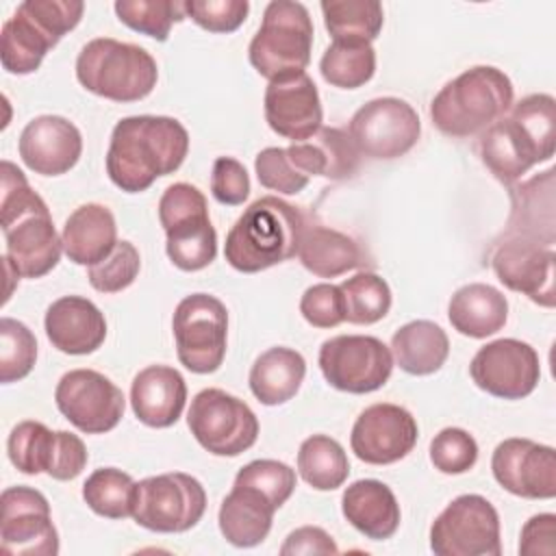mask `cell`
I'll return each mask as SVG.
<instances>
[{
  "instance_id": "obj_8",
  "label": "cell",
  "mask_w": 556,
  "mask_h": 556,
  "mask_svg": "<svg viewBox=\"0 0 556 556\" xmlns=\"http://www.w3.org/2000/svg\"><path fill=\"white\" fill-rule=\"evenodd\" d=\"M206 510L202 482L182 471L150 476L137 482L132 519L152 532H187Z\"/></svg>"
},
{
  "instance_id": "obj_11",
  "label": "cell",
  "mask_w": 556,
  "mask_h": 556,
  "mask_svg": "<svg viewBox=\"0 0 556 556\" xmlns=\"http://www.w3.org/2000/svg\"><path fill=\"white\" fill-rule=\"evenodd\" d=\"M319 369L330 387L363 395L387 384L393 371V354L376 337L339 334L321 343Z\"/></svg>"
},
{
  "instance_id": "obj_16",
  "label": "cell",
  "mask_w": 556,
  "mask_h": 556,
  "mask_svg": "<svg viewBox=\"0 0 556 556\" xmlns=\"http://www.w3.org/2000/svg\"><path fill=\"white\" fill-rule=\"evenodd\" d=\"M478 389L502 400L528 397L541 380L536 350L519 339H497L482 345L469 363Z\"/></svg>"
},
{
  "instance_id": "obj_36",
  "label": "cell",
  "mask_w": 556,
  "mask_h": 556,
  "mask_svg": "<svg viewBox=\"0 0 556 556\" xmlns=\"http://www.w3.org/2000/svg\"><path fill=\"white\" fill-rule=\"evenodd\" d=\"M321 13L332 41L371 43L384 24L382 4L376 0H324Z\"/></svg>"
},
{
  "instance_id": "obj_40",
  "label": "cell",
  "mask_w": 556,
  "mask_h": 556,
  "mask_svg": "<svg viewBox=\"0 0 556 556\" xmlns=\"http://www.w3.org/2000/svg\"><path fill=\"white\" fill-rule=\"evenodd\" d=\"M345 321L369 326L380 321L391 308V289L387 280L374 271H358L341 285Z\"/></svg>"
},
{
  "instance_id": "obj_15",
  "label": "cell",
  "mask_w": 556,
  "mask_h": 556,
  "mask_svg": "<svg viewBox=\"0 0 556 556\" xmlns=\"http://www.w3.org/2000/svg\"><path fill=\"white\" fill-rule=\"evenodd\" d=\"M0 545L13 556H56L59 534L50 504L33 486H9L0 495Z\"/></svg>"
},
{
  "instance_id": "obj_28",
  "label": "cell",
  "mask_w": 556,
  "mask_h": 556,
  "mask_svg": "<svg viewBox=\"0 0 556 556\" xmlns=\"http://www.w3.org/2000/svg\"><path fill=\"white\" fill-rule=\"evenodd\" d=\"M295 167L311 176L328 180H345L358 172L361 152L356 150L348 130L321 126L313 137L287 148Z\"/></svg>"
},
{
  "instance_id": "obj_45",
  "label": "cell",
  "mask_w": 556,
  "mask_h": 556,
  "mask_svg": "<svg viewBox=\"0 0 556 556\" xmlns=\"http://www.w3.org/2000/svg\"><path fill=\"white\" fill-rule=\"evenodd\" d=\"M254 172L265 189L295 195L308 185V176L302 174L291 161L287 148H265L254 159Z\"/></svg>"
},
{
  "instance_id": "obj_3",
  "label": "cell",
  "mask_w": 556,
  "mask_h": 556,
  "mask_svg": "<svg viewBox=\"0 0 556 556\" xmlns=\"http://www.w3.org/2000/svg\"><path fill=\"white\" fill-rule=\"evenodd\" d=\"M302 213L278 195L254 200L226 235L224 256L230 267L256 274L298 254L304 232Z\"/></svg>"
},
{
  "instance_id": "obj_39",
  "label": "cell",
  "mask_w": 556,
  "mask_h": 556,
  "mask_svg": "<svg viewBox=\"0 0 556 556\" xmlns=\"http://www.w3.org/2000/svg\"><path fill=\"white\" fill-rule=\"evenodd\" d=\"M324 80L339 89H358L376 72V50L371 43L332 41L319 61Z\"/></svg>"
},
{
  "instance_id": "obj_4",
  "label": "cell",
  "mask_w": 556,
  "mask_h": 556,
  "mask_svg": "<svg viewBox=\"0 0 556 556\" xmlns=\"http://www.w3.org/2000/svg\"><path fill=\"white\" fill-rule=\"evenodd\" d=\"M513 83L493 65H476L445 83L430 102L434 128L454 139L482 135L513 106Z\"/></svg>"
},
{
  "instance_id": "obj_20",
  "label": "cell",
  "mask_w": 556,
  "mask_h": 556,
  "mask_svg": "<svg viewBox=\"0 0 556 556\" xmlns=\"http://www.w3.org/2000/svg\"><path fill=\"white\" fill-rule=\"evenodd\" d=\"M263 104L269 128L293 143L306 141L321 128L319 93L306 72H291L269 80Z\"/></svg>"
},
{
  "instance_id": "obj_24",
  "label": "cell",
  "mask_w": 556,
  "mask_h": 556,
  "mask_svg": "<svg viewBox=\"0 0 556 556\" xmlns=\"http://www.w3.org/2000/svg\"><path fill=\"white\" fill-rule=\"evenodd\" d=\"M510 215L502 237H523L545 245L556 243V215H554V169L534 174L523 182L508 189Z\"/></svg>"
},
{
  "instance_id": "obj_23",
  "label": "cell",
  "mask_w": 556,
  "mask_h": 556,
  "mask_svg": "<svg viewBox=\"0 0 556 556\" xmlns=\"http://www.w3.org/2000/svg\"><path fill=\"white\" fill-rule=\"evenodd\" d=\"M48 341L63 354L83 356L96 352L106 339V319L87 298L63 295L54 300L43 319Z\"/></svg>"
},
{
  "instance_id": "obj_9",
  "label": "cell",
  "mask_w": 556,
  "mask_h": 556,
  "mask_svg": "<svg viewBox=\"0 0 556 556\" xmlns=\"http://www.w3.org/2000/svg\"><path fill=\"white\" fill-rule=\"evenodd\" d=\"M187 426L193 439L215 456H239L258 439L254 410L243 400L213 387L195 393Z\"/></svg>"
},
{
  "instance_id": "obj_31",
  "label": "cell",
  "mask_w": 556,
  "mask_h": 556,
  "mask_svg": "<svg viewBox=\"0 0 556 556\" xmlns=\"http://www.w3.org/2000/svg\"><path fill=\"white\" fill-rule=\"evenodd\" d=\"M447 317L456 332L469 339H484L504 328L508 319L506 295L484 282H469L454 291Z\"/></svg>"
},
{
  "instance_id": "obj_6",
  "label": "cell",
  "mask_w": 556,
  "mask_h": 556,
  "mask_svg": "<svg viewBox=\"0 0 556 556\" xmlns=\"http://www.w3.org/2000/svg\"><path fill=\"white\" fill-rule=\"evenodd\" d=\"M313 20L302 2L274 0L263 11V22L250 41L248 59L267 80L304 72L313 50Z\"/></svg>"
},
{
  "instance_id": "obj_50",
  "label": "cell",
  "mask_w": 556,
  "mask_h": 556,
  "mask_svg": "<svg viewBox=\"0 0 556 556\" xmlns=\"http://www.w3.org/2000/svg\"><path fill=\"white\" fill-rule=\"evenodd\" d=\"M302 317L315 328H334L345 321L343 295L337 285L319 282L308 287L300 298Z\"/></svg>"
},
{
  "instance_id": "obj_17",
  "label": "cell",
  "mask_w": 556,
  "mask_h": 556,
  "mask_svg": "<svg viewBox=\"0 0 556 556\" xmlns=\"http://www.w3.org/2000/svg\"><path fill=\"white\" fill-rule=\"evenodd\" d=\"M554 245L523 237H500L491 250L497 280L545 308L554 306Z\"/></svg>"
},
{
  "instance_id": "obj_53",
  "label": "cell",
  "mask_w": 556,
  "mask_h": 556,
  "mask_svg": "<svg viewBox=\"0 0 556 556\" xmlns=\"http://www.w3.org/2000/svg\"><path fill=\"white\" fill-rule=\"evenodd\" d=\"M339 547L332 536L317 526H302L285 539L280 554L282 556H298V554H337Z\"/></svg>"
},
{
  "instance_id": "obj_42",
  "label": "cell",
  "mask_w": 556,
  "mask_h": 556,
  "mask_svg": "<svg viewBox=\"0 0 556 556\" xmlns=\"http://www.w3.org/2000/svg\"><path fill=\"white\" fill-rule=\"evenodd\" d=\"M37 361V339L13 317L0 319V380L4 384L26 378Z\"/></svg>"
},
{
  "instance_id": "obj_26",
  "label": "cell",
  "mask_w": 556,
  "mask_h": 556,
  "mask_svg": "<svg viewBox=\"0 0 556 556\" xmlns=\"http://www.w3.org/2000/svg\"><path fill=\"white\" fill-rule=\"evenodd\" d=\"M276 510L261 489L235 482L219 506V532L235 547H254L267 539Z\"/></svg>"
},
{
  "instance_id": "obj_30",
  "label": "cell",
  "mask_w": 556,
  "mask_h": 556,
  "mask_svg": "<svg viewBox=\"0 0 556 556\" xmlns=\"http://www.w3.org/2000/svg\"><path fill=\"white\" fill-rule=\"evenodd\" d=\"M298 258L319 278H337L369 263L365 250L354 237L319 224L304 226Z\"/></svg>"
},
{
  "instance_id": "obj_43",
  "label": "cell",
  "mask_w": 556,
  "mask_h": 556,
  "mask_svg": "<svg viewBox=\"0 0 556 556\" xmlns=\"http://www.w3.org/2000/svg\"><path fill=\"white\" fill-rule=\"evenodd\" d=\"M141 269L139 250L130 241H117L113 252L87 271L89 285L100 293H119L135 282Z\"/></svg>"
},
{
  "instance_id": "obj_22",
  "label": "cell",
  "mask_w": 556,
  "mask_h": 556,
  "mask_svg": "<svg viewBox=\"0 0 556 556\" xmlns=\"http://www.w3.org/2000/svg\"><path fill=\"white\" fill-rule=\"evenodd\" d=\"M20 159L41 176L70 172L83 154L80 130L61 115H39L30 119L17 141Z\"/></svg>"
},
{
  "instance_id": "obj_27",
  "label": "cell",
  "mask_w": 556,
  "mask_h": 556,
  "mask_svg": "<svg viewBox=\"0 0 556 556\" xmlns=\"http://www.w3.org/2000/svg\"><path fill=\"white\" fill-rule=\"evenodd\" d=\"M343 517L352 528L371 541L391 539L400 528V504L395 493L380 480L352 482L341 497Z\"/></svg>"
},
{
  "instance_id": "obj_46",
  "label": "cell",
  "mask_w": 556,
  "mask_h": 556,
  "mask_svg": "<svg viewBox=\"0 0 556 556\" xmlns=\"http://www.w3.org/2000/svg\"><path fill=\"white\" fill-rule=\"evenodd\" d=\"M235 482L252 484V486L261 489L274 502V506L280 508L291 497V493L295 489V471L280 460L261 458V460H252V463L243 465L237 471Z\"/></svg>"
},
{
  "instance_id": "obj_12",
  "label": "cell",
  "mask_w": 556,
  "mask_h": 556,
  "mask_svg": "<svg viewBox=\"0 0 556 556\" xmlns=\"http://www.w3.org/2000/svg\"><path fill=\"white\" fill-rule=\"evenodd\" d=\"M9 460L22 473L35 476L46 471L54 480H74L87 467L89 454L80 437L56 430L41 421H20L7 441Z\"/></svg>"
},
{
  "instance_id": "obj_14",
  "label": "cell",
  "mask_w": 556,
  "mask_h": 556,
  "mask_svg": "<svg viewBox=\"0 0 556 556\" xmlns=\"http://www.w3.org/2000/svg\"><path fill=\"white\" fill-rule=\"evenodd\" d=\"M61 415L85 434H104L124 417L126 397L122 389L96 369H72L54 389Z\"/></svg>"
},
{
  "instance_id": "obj_5",
  "label": "cell",
  "mask_w": 556,
  "mask_h": 556,
  "mask_svg": "<svg viewBox=\"0 0 556 556\" xmlns=\"http://www.w3.org/2000/svg\"><path fill=\"white\" fill-rule=\"evenodd\" d=\"M78 83L113 102H137L152 93L159 80L156 61L135 43L98 37L83 46L76 59Z\"/></svg>"
},
{
  "instance_id": "obj_13",
  "label": "cell",
  "mask_w": 556,
  "mask_h": 556,
  "mask_svg": "<svg viewBox=\"0 0 556 556\" xmlns=\"http://www.w3.org/2000/svg\"><path fill=\"white\" fill-rule=\"evenodd\" d=\"M361 156L391 161L404 156L421 135L417 111L400 98L387 96L363 104L348 124Z\"/></svg>"
},
{
  "instance_id": "obj_44",
  "label": "cell",
  "mask_w": 556,
  "mask_h": 556,
  "mask_svg": "<svg viewBox=\"0 0 556 556\" xmlns=\"http://www.w3.org/2000/svg\"><path fill=\"white\" fill-rule=\"evenodd\" d=\"M478 460V443L463 428H443L430 441V463L447 476L469 471Z\"/></svg>"
},
{
  "instance_id": "obj_29",
  "label": "cell",
  "mask_w": 556,
  "mask_h": 556,
  "mask_svg": "<svg viewBox=\"0 0 556 556\" xmlns=\"http://www.w3.org/2000/svg\"><path fill=\"white\" fill-rule=\"evenodd\" d=\"M63 252L76 265H96L117 245V226L111 208L98 202L78 206L61 230Z\"/></svg>"
},
{
  "instance_id": "obj_48",
  "label": "cell",
  "mask_w": 556,
  "mask_h": 556,
  "mask_svg": "<svg viewBox=\"0 0 556 556\" xmlns=\"http://www.w3.org/2000/svg\"><path fill=\"white\" fill-rule=\"evenodd\" d=\"M17 7L30 15L54 43H59L65 33L74 30L85 13V2L74 0H26Z\"/></svg>"
},
{
  "instance_id": "obj_33",
  "label": "cell",
  "mask_w": 556,
  "mask_h": 556,
  "mask_svg": "<svg viewBox=\"0 0 556 556\" xmlns=\"http://www.w3.org/2000/svg\"><path fill=\"white\" fill-rule=\"evenodd\" d=\"M306 376V361L291 348L265 350L250 369V391L265 406L289 402L302 387Z\"/></svg>"
},
{
  "instance_id": "obj_37",
  "label": "cell",
  "mask_w": 556,
  "mask_h": 556,
  "mask_svg": "<svg viewBox=\"0 0 556 556\" xmlns=\"http://www.w3.org/2000/svg\"><path fill=\"white\" fill-rule=\"evenodd\" d=\"M298 471L315 491H334L350 476L348 454L332 437L313 434L300 445Z\"/></svg>"
},
{
  "instance_id": "obj_1",
  "label": "cell",
  "mask_w": 556,
  "mask_h": 556,
  "mask_svg": "<svg viewBox=\"0 0 556 556\" xmlns=\"http://www.w3.org/2000/svg\"><path fill=\"white\" fill-rule=\"evenodd\" d=\"M189 152V132L167 115H130L115 124L106 150V174L126 193H141L174 174Z\"/></svg>"
},
{
  "instance_id": "obj_10",
  "label": "cell",
  "mask_w": 556,
  "mask_h": 556,
  "mask_svg": "<svg viewBox=\"0 0 556 556\" xmlns=\"http://www.w3.org/2000/svg\"><path fill=\"white\" fill-rule=\"evenodd\" d=\"M430 549L437 556H500V515L476 493L454 497L430 526Z\"/></svg>"
},
{
  "instance_id": "obj_38",
  "label": "cell",
  "mask_w": 556,
  "mask_h": 556,
  "mask_svg": "<svg viewBox=\"0 0 556 556\" xmlns=\"http://www.w3.org/2000/svg\"><path fill=\"white\" fill-rule=\"evenodd\" d=\"M137 482L122 469L100 467L83 484L85 504L100 517L124 519L132 517Z\"/></svg>"
},
{
  "instance_id": "obj_35",
  "label": "cell",
  "mask_w": 556,
  "mask_h": 556,
  "mask_svg": "<svg viewBox=\"0 0 556 556\" xmlns=\"http://www.w3.org/2000/svg\"><path fill=\"white\" fill-rule=\"evenodd\" d=\"M54 46L56 43L20 7L2 24L0 61L9 74H33L35 70H39L46 52Z\"/></svg>"
},
{
  "instance_id": "obj_18",
  "label": "cell",
  "mask_w": 556,
  "mask_h": 556,
  "mask_svg": "<svg viewBox=\"0 0 556 556\" xmlns=\"http://www.w3.org/2000/svg\"><path fill=\"white\" fill-rule=\"evenodd\" d=\"M493 478L502 489L526 500L556 495V452L532 439H504L491 456Z\"/></svg>"
},
{
  "instance_id": "obj_19",
  "label": "cell",
  "mask_w": 556,
  "mask_h": 556,
  "mask_svg": "<svg viewBox=\"0 0 556 556\" xmlns=\"http://www.w3.org/2000/svg\"><path fill=\"white\" fill-rule=\"evenodd\" d=\"M417 437V421L404 406L380 402L356 417L350 445L363 463L391 465L413 452Z\"/></svg>"
},
{
  "instance_id": "obj_32",
  "label": "cell",
  "mask_w": 556,
  "mask_h": 556,
  "mask_svg": "<svg viewBox=\"0 0 556 556\" xmlns=\"http://www.w3.org/2000/svg\"><path fill=\"white\" fill-rule=\"evenodd\" d=\"M391 354L402 371L410 376H430L447 361L450 339L439 324L415 319L393 332Z\"/></svg>"
},
{
  "instance_id": "obj_2",
  "label": "cell",
  "mask_w": 556,
  "mask_h": 556,
  "mask_svg": "<svg viewBox=\"0 0 556 556\" xmlns=\"http://www.w3.org/2000/svg\"><path fill=\"white\" fill-rule=\"evenodd\" d=\"M556 150V100L549 93H530L491 124L478 141L480 161L502 182L515 185L536 163L549 161Z\"/></svg>"
},
{
  "instance_id": "obj_51",
  "label": "cell",
  "mask_w": 556,
  "mask_h": 556,
  "mask_svg": "<svg viewBox=\"0 0 556 556\" xmlns=\"http://www.w3.org/2000/svg\"><path fill=\"white\" fill-rule=\"evenodd\" d=\"M211 193L219 204L239 206L250 195V176L232 156H217L211 172Z\"/></svg>"
},
{
  "instance_id": "obj_41",
  "label": "cell",
  "mask_w": 556,
  "mask_h": 556,
  "mask_svg": "<svg viewBox=\"0 0 556 556\" xmlns=\"http://www.w3.org/2000/svg\"><path fill=\"white\" fill-rule=\"evenodd\" d=\"M113 9L122 24L156 41H165L174 22L187 17L185 2L176 0H117Z\"/></svg>"
},
{
  "instance_id": "obj_25",
  "label": "cell",
  "mask_w": 556,
  "mask_h": 556,
  "mask_svg": "<svg viewBox=\"0 0 556 556\" xmlns=\"http://www.w3.org/2000/svg\"><path fill=\"white\" fill-rule=\"evenodd\" d=\"M187 404V382L169 365H150L132 378L130 406L135 417L150 428H169Z\"/></svg>"
},
{
  "instance_id": "obj_21",
  "label": "cell",
  "mask_w": 556,
  "mask_h": 556,
  "mask_svg": "<svg viewBox=\"0 0 556 556\" xmlns=\"http://www.w3.org/2000/svg\"><path fill=\"white\" fill-rule=\"evenodd\" d=\"M2 235L7 243L2 261L17 278H41L56 267L63 241L54 230L48 208L22 215L2 228Z\"/></svg>"
},
{
  "instance_id": "obj_47",
  "label": "cell",
  "mask_w": 556,
  "mask_h": 556,
  "mask_svg": "<svg viewBox=\"0 0 556 556\" xmlns=\"http://www.w3.org/2000/svg\"><path fill=\"white\" fill-rule=\"evenodd\" d=\"M48 208L37 191L28 185L26 176L11 161H2V200H0V226L7 228L26 213Z\"/></svg>"
},
{
  "instance_id": "obj_34",
  "label": "cell",
  "mask_w": 556,
  "mask_h": 556,
  "mask_svg": "<svg viewBox=\"0 0 556 556\" xmlns=\"http://www.w3.org/2000/svg\"><path fill=\"white\" fill-rule=\"evenodd\" d=\"M165 230V252L182 271H200L217 256V232L208 211H200L172 222Z\"/></svg>"
},
{
  "instance_id": "obj_7",
  "label": "cell",
  "mask_w": 556,
  "mask_h": 556,
  "mask_svg": "<svg viewBox=\"0 0 556 556\" xmlns=\"http://www.w3.org/2000/svg\"><path fill=\"white\" fill-rule=\"evenodd\" d=\"M178 361L193 374H213L222 367L228 341V311L208 293L182 298L172 317Z\"/></svg>"
},
{
  "instance_id": "obj_49",
  "label": "cell",
  "mask_w": 556,
  "mask_h": 556,
  "mask_svg": "<svg viewBox=\"0 0 556 556\" xmlns=\"http://www.w3.org/2000/svg\"><path fill=\"white\" fill-rule=\"evenodd\" d=\"M187 17L208 33H235L250 13L248 0H189Z\"/></svg>"
},
{
  "instance_id": "obj_52",
  "label": "cell",
  "mask_w": 556,
  "mask_h": 556,
  "mask_svg": "<svg viewBox=\"0 0 556 556\" xmlns=\"http://www.w3.org/2000/svg\"><path fill=\"white\" fill-rule=\"evenodd\" d=\"M556 515L541 513L526 521L521 528V541H519V554L523 556H552L556 545Z\"/></svg>"
}]
</instances>
